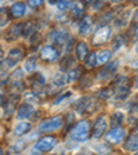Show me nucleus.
<instances>
[{
  "label": "nucleus",
  "instance_id": "1a4fd4ad",
  "mask_svg": "<svg viewBox=\"0 0 138 155\" xmlns=\"http://www.w3.org/2000/svg\"><path fill=\"white\" fill-rule=\"evenodd\" d=\"M51 39L55 45H65V42H66V39H68V32L65 29L58 28L55 31H53Z\"/></svg>",
  "mask_w": 138,
  "mask_h": 155
},
{
  "label": "nucleus",
  "instance_id": "c9c22d12",
  "mask_svg": "<svg viewBox=\"0 0 138 155\" xmlns=\"http://www.w3.org/2000/svg\"><path fill=\"white\" fill-rule=\"evenodd\" d=\"M137 86H138V75H137Z\"/></svg>",
  "mask_w": 138,
  "mask_h": 155
},
{
  "label": "nucleus",
  "instance_id": "6ab92c4d",
  "mask_svg": "<svg viewBox=\"0 0 138 155\" xmlns=\"http://www.w3.org/2000/svg\"><path fill=\"white\" fill-rule=\"evenodd\" d=\"M123 122V114L122 112H113L112 116H111V126L113 129L119 127Z\"/></svg>",
  "mask_w": 138,
  "mask_h": 155
},
{
  "label": "nucleus",
  "instance_id": "9b49d317",
  "mask_svg": "<svg viewBox=\"0 0 138 155\" xmlns=\"http://www.w3.org/2000/svg\"><path fill=\"white\" fill-rule=\"evenodd\" d=\"M35 112V108H33L30 104H22V105L18 108V118L19 119H26V118H30Z\"/></svg>",
  "mask_w": 138,
  "mask_h": 155
},
{
  "label": "nucleus",
  "instance_id": "6e6552de",
  "mask_svg": "<svg viewBox=\"0 0 138 155\" xmlns=\"http://www.w3.org/2000/svg\"><path fill=\"white\" fill-rule=\"evenodd\" d=\"M22 50L21 48H13L11 51L8 53V55H7L6 61H4V64H6L7 68H13L17 65V62L21 60V57H22Z\"/></svg>",
  "mask_w": 138,
  "mask_h": 155
},
{
  "label": "nucleus",
  "instance_id": "72a5a7b5",
  "mask_svg": "<svg viewBox=\"0 0 138 155\" xmlns=\"http://www.w3.org/2000/svg\"><path fill=\"white\" fill-rule=\"evenodd\" d=\"M135 50H137V53H138V42H137V46H135Z\"/></svg>",
  "mask_w": 138,
  "mask_h": 155
},
{
  "label": "nucleus",
  "instance_id": "39448f33",
  "mask_svg": "<svg viewBox=\"0 0 138 155\" xmlns=\"http://www.w3.org/2000/svg\"><path fill=\"white\" fill-rule=\"evenodd\" d=\"M40 57H42V60H44L47 62H53L58 60L59 53L54 46H43L42 50H40Z\"/></svg>",
  "mask_w": 138,
  "mask_h": 155
},
{
  "label": "nucleus",
  "instance_id": "4468645a",
  "mask_svg": "<svg viewBox=\"0 0 138 155\" xmlns=\"http://www.w3.org/2000/svg\"><path fill=\"white\" fill-rule=\"evenodd\" d=\"M124 148L127 151H137L138 150V134L137 133H131L129 136V139L124 143Z\"/></svg>",
  "mask_w": 138,
  "mask_h": 155
},
{
  "label": "nucleus",
  "instance_id": "393cba45",
  "mask_svg": "<svg viewBox=\"0 0 138 155\" xmlns=\"http://www.w3.org/2000/svg\"><path fill=\"white\" fill-rule=\"evenodd\" d=\"M130 122H135L138 119V103L133 105V108L130 110V116H129Z\"/></svg>",
  "mask_w": 138,
  "mask_h": 155
},
{
  "label": "nucleus",
  "instance_id": "4c0bfd02",
  "mask_svg": "<svg viewBox=\"0 0 138 155\" xmlns=\"http://www.w3.org/2000/svg\"><path fill=\"white\" fill-rule=\"evenodd\" d=\"M79 155H87V154H79Z\"/></svg>",
  "mask_w": 138,
  "mask_h": 155
},
{
  "label": "nucleus",
  "instance_id": "5701e85b",
  "mask_svg": "<svg viewBox=\"0 0 138 155\" xmlns=\"http://www.w3.org/2000/svg\"><path fill=\"white\" fill-rule=\"evenodd\" d=\"M24 68H25L26 72L35 71V68H36V58L35 57L28 58V60H26V62H25V65H24Z\"/></svg>",
  "mask_w": 138,
  "mask_h": 155
},
{
  "label": "nucleus",
  "instance_id": "cd10ccee",
  "mask_svg": "<svg viewBox=\"0 0 138 155\" xmlns=\"http://www.w3.org/2000/svg\"><path fill=\"white\" fill-rule=\"evenodd\" d=\"M69 96H71V93H64L62 96H59L58 98H55V100H54V104H59L62 100H64V98H66V97H69Z\"/></svg>",
  "mask_w": 138,
  "mask_h": 155
},
{
  "label": "nucleus",
  "instance_id": "4be33fe9",
  "mask_svg": "<svg viewBox=\"0 0 138 155\" xmlns=\"http://www.w3.org/2000/svg\"><path fill=\"white\" fill-rule=\"evenodd\" d=\"M73 65H75V60L71 57V55L64 57V60L61 61V68H62V69H71Z\"/></svg>",
  "mask_w": 138,
  "mask_h": 155
},
{
  "label": "nucleus",
  "instance_id": "aec40b11",
  "mask_svg": "<svg viewBox=\"0 0 138 155\" xmlns=\"http://www.w3.org/2000/svg\"><path fill=\"white\" fill-rule=\"evenodd\" d=\"M29 130H30V123L22 122V123H18V126L14 129V134L15 136H22V134H25L26 132H29Z\"/></svg>",
  "mask_w": 138,
  "mask_h": 155
},
{
  "label": "nucleus",
  "instance_id": "423d86ee",
  "mask_svg": "<svg viewBox=\"0 0 138 155\" xmlns=\"http://www.w3.org/2000/svg\"><path fill=\"white\" fill-rule=\"evenodd\" d=\"M124 129H122V127H116V129H111L109 132H108V134H105V139L108 143H111V144H119V143H122V140L124 139Z\"/></svg>",
  "mask_w": 138,
  "mask_h": 155
},
{
  "label": "nucleus",
  "instance_id": "e433bc0d",
  "mask_svg": "<svg viewBox=\"0 0 138 155\" xmlns=\"http://www.w3.org/2000/svg\"><path fill=\"white\" fill-rule=\"evenodd\" d=\"M134 155H138V151H137V152H135V154H134Z\"/></svg>",
  "mask_w": 138,
  "mask_h": 155
},
{
  "label": "nucleus",
  "instance_id": "c85d7f7f",
  "mask_svg": "<svg viewBox=\"0 0 138 155\" xmlns=\"http://www.w3.org/2000/svg\"><path fill=\"white\" fill-rule=\"evenodd\" d=\"M29 4L30 6H33V7H37V6H42V0H35V2H29Z\"/></svg>",
  "mask_w": 138,
  "mask_h": 155
},
{
  "label": "nucleus",
  "instance_id": "9d476101",
  "mask_svg": "<svg viewBox=\"0 0 138 155\" xmlns=\"http://www.w3.org/2000/svg\"><path fill=\"white\" fill-rule=\"evenodd\" d=\"M117 64H119L117 61H113L111 65H108L106 68H104L102 71H101V74L98 75V78H101V79H104V81H106V79H111V78L115 75L116 69H117Z\"/></svg>",
  "mask_w": 138,
  "mask_h": 155
},
{
  "label": "nucleus",
  "instance_id": "a878e982",
  "mask_svg": "<svg viewBox=\"0 0 138 155\" xmlns=\"http://www.w3.org/2000/svg\"><path fill=\"white\" fill-rule=\"evenodd\" d=\"M97 65V54L95 53H90V57L86 60V67L94 68Z\"/></svg>",
  "mask_w": 138,
  "mask_h": 155
},
{
  "label": "nucleus",
  "instance_id": "412c9836",
  "mask_svg": "<svg viewBox=\"0 0 138 155\" xmlns=\"http://www.w3.org/2000/svg\"><path fill=\"white\" fill-rule=\"evenodd\" d=\"M10 21V13L7 8H0V26L7 25Z\"/></svg>",
  "mask_w": 138,
  "mask_h": 155
},
{
  "label": "nucleus",
  "instance_id": "473e14b6",
  "mask_svg": "<svg viewBox=\"0 0 138 155\" xmlns=\"http://www.w3.org/2000/svg\"><path fill=\"white\" fill-rule=\"evenodd\" d=\"M0 155H4V151H3V148L0 147Z\"/></svg>",
  "mask_w": 138,
  "mask_h": 155
},
{
  "label": "nucleus",
  "instance_id": "7ed1b4c3",
  "mask_svg": "<svg viewBox=\"0 0 138 155\" xmlns=\"http://www.w3.org/2000/svg\"><path fill=\"white\" fill-rule=\"evenodd\" d=\"M111 35H112V31H111L109 26H100L93 35V45L98 46L102 45V43H106L111 39Z\"/></svg>",
  "mask_w": 138,
  "mask_h": 155
},
{
  "label": "nucleus",
  "instance_id": "dca6fc26",
  "mask_svg": "<svg viewBox=\"0 0 138 155\" xmlns=\"http://www.w3.org/2000/svg\"><path fill=\"white\" fill-rule=\"evenodd\" d=\"M75 50H76V55L79 60H84V58L87 57V54H88V46H87L84 42L77 43Z\"/></svg>",
  "mask_w": 138,
  "mask_h": 155
},
{
  "label": "nucleus",
  "instance_id": "7c9ffc66",
  "mask_svg": "<svg viewBox=\"0 0 138 155\" xmlns=\"http://www.w3.org/2000/svg\"><path fill=\"white\" fill-rule=\"evenodd\" d=\"M3 100H4V96H3V93H0V104L3 103Z\"/></svg>",
  "mask_w": 138,
  "mask_h": 155
},
{
  "label": "nucleus",
  "instance_id": "f3484780",
  "mask_svg": "<svg viewBox=\"0 0 138 155\" xmlns=\"http://www.w3.org/2000/svg\"><path fill=\"white\" fill-rule=\"evenodd\" d=\"M111 57H112V53H111L109 50H102V51H100L97 54V65H102V64H105V62H108L111 60Z\"/></svg>",
  "mask_w": 138,
  "mask_h": 155
},
{
  "label": "nucleus",
  "instance_id": "c756f323",
  "mask_svg": "<svg viewBox=\"0 0 138 155\" xmlns=\"http://www.w3.org/2000/svg\"><path fill=\"white\" fill-rule=\"evenodd\" d=\"M133 33H134V38H138V25L134 28V31H133Z\"/></svg>",
  "mask_w": 138,
  "mask_h": 155
},
{
  "label": "nucleus",
  "instance_id": "ddd939ff",
  "mask_svg": "<svg viewBox=\"0 0 138 155\" xmlns=\"http://www.w3.org/2000/svg\"><path fill=\"white\" fill-rule=\"evenodd\" d=\"M25 8L26 7L22 2H17V3H14L13 6H11L10 14H11L14 18H19V17H22L24 14H25Z\"/></svg>",
  "mask_w": 138,
  "mask_h": 155
},
{
  "label": "nucleus",
  "instance_id": "bb28decb",
  "mask_svg": "<svg viewBox=\"0 0 138 155\" xmlns=\"http://www.w3.org/2000/svg\"><path fill=\"white\" fill-rule=\"evenodd\" d=\"M69 6H71V3H69V2H58V3H57V7L59 10H66Z\"/></svg>",
  "mask_w": 138,
  "mask_h": 155
},
{
  "label": "nucleus",
  "instance_id": "f704fd0d",
  "mask_svg": "<svg viewBox=\"0 0 138 155\" xmlns=\"http://www.w3.org/2000/svg\"><path fill=\"white\" fill-rule=\"evenodd\" d=\"M135 133H137V134H138V125H137V130H135Z\"/></svg>",
  "mask_w": 138,
  "mask_h": 155
},
{
  "label": "nucleus",
  "instance_id": "a211bd4d",
  "mask_svg": "<svg viewBox=\"0 0 138 155\" xmlns=\"http://www.w3.org/2000/svg\"><path fill=\"white\" fill-rule=\"evenodd\" d=\"M84 13V4L80 3V2H77L76 4L72 6V17L73 18H80Z\"/></svg>",
  "mask_w": 138,
  "mask_h": 155
},
{
  "label": "nucleus",
  "instance_id": "f8f14e48",
  "mask_svg": "<svg viewBox=\"0 0 138 155\" xmlns=\"http://www.w3.org/2000/svg\"><path fill=\"white\" fill-rule=\"evenodd\" d=\"M91 25H93V19H91V17L86 15L83 19H82L80 25H79V33L83 35V36H87L88 33H90Z\"/></svg>",
  "mask_w": 138,
  "mask_h": 155
},
{
  "label": "nucleus",
  "instance_id": "58836bf2",
  "mask_svg": "<svg viewBox=\"0 0 138 155\" xmlns=\"http://www.w3.org/2000/svg\"><path fill=\"white\" fill-rule=\"evenodd\" d=\"M0 116H2V112H0Z\"/></svg>",
  "mask_w": 138,
  "mask_h": 155
},
{
  "label": "nucleus",
  "instance_id": "0eeeda50",
  "mask_svg": "<svg viewBox=\"0 0 138 155\" xmlns=\"http://www.w3.org/2000/svg\"><path fill=\"white\" fill-rule=\"evenodd\" d=\"M106 126H108V123H106V118L104 115L100 116V118L95 120V123H94L93 137H95V139H100L101 136H104V133H105V130H106Z\"/></svg>",
  "mask_w": 138,
  "mask_h": 155
},
{
  "label": "nucleus",
  "instance_id": "f03ea898",
  "mask_svg": "<svg viewBox=\"0 0 138 155\" xmlns=\"http://www.w3.org/2000/svg\"><path fill=\"white\" fill-rule=\"evenodd\" d=\"M61 126H62V116L57 115V116H53V118H48V119L43 120V122L39 125V132L53 133L59 129Z\"/></svg>",
  "mask_w": 138,
  "mask_h": 155
},
{
  "label": "nucleus",
  "instance_id": "2eb2a0df",
  "mask_svg": "<svg viewBox=\"0 0 138 155\" xmlns=\"http://www.w3.org/2000/svg\"><path fill=\"white\" fill-rule=\"evenodd\" d=\"M90 104H91V100L88 98V97H82L80 100L75 104V108H76V111L79 114H84L86 111H88Z\"/></svg>",
  "mask_w": 138,
  "mask_h": 155
},
{
  "label": "nucleus",
  "instance_id": "f257e3e1",
  "mask_svg": "<svg viewBox=\"0 0 138 155\" xmlns=\"http://www.w3.org/2000/svg\"><path fill=\"white\" fill-rule=\"evenodd\" d=\"M90 136V123L87 120H80L72 127L71 139L76 141H86Z\"/></svg>",
  "mask_w": 138,
  "mask_h": 155
},
{
  "label": "nucleus",
  "instance_id": "b1692460",
  "mask_svg": "<svg viewBox=\"0 0 138 155\" xmlns=\"http://www.w3.org/2000/svg\"><path fill=\"white\" fill-rule=\"evenodd\" d=\"M82 75V71H80V68L77 67V68H73V69H71V71L66 74L68 79H71V81H76V79H79Z\"/></svg>",
  "mask_w": 138,
  "mask_h": 155
},
{
  "label": "nucleus",
  "instance_id": "2f4dec72",
  "mask_svg": "<svg viewBox=\"0 0 138 155\" xmlns=\"http://www.w3.org/2000/svg\"><path fill=\"white\" fill-rule=\"evenodd\" d=\"M2 60H3V50L0 48V61H2Z\"/></svg>",
  "mask_w": 138,
  "mask_h": 155
},
{
  "label": "nucleus",
  "instance_id": "20e7f679",
  "mask_svg": "<svg viewBox=\"0 0 138 155\" xmlns=\"http://www.w3.org/2000/svg\"><path fill=\"white\" fill-rule=\"evenodd\" d=\"M55 137H51V136H46V137H42V139L39 140L37 143L35 144V148L40 152H48L51 151L53 148L55 147Z\"/></svg>",
  "mask_w": 138,
  "mask_h": 155
}]
</instances>
